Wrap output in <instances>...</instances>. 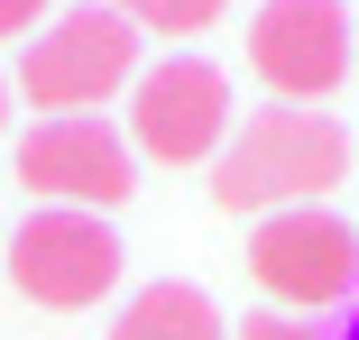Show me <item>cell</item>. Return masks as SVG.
Instances as JSON below:
<instances>
[{"instance_id": "cell-9", "label": "cell", "mask_w": 359, "mask_h": 340, "mask_svg": "<svg viewBox=\"0 0 359 340\" xmlns=\"http://www.w3.org/2000/svg\"><path fill=\"white\" fill-rule=\"evenodd\" d=\"M102 10H120L138 37H194V28H212L231 10V0H102Z\"/></svg>"}, {"instance_id": "cell-7", "label": "cell", "mask_w": 359, "mask_h": 340, "mask_svg": "<svg viewBox=\"0 0 359 340\" xmlns=\"http://www.w3.org/2000/svg\"><path fill=\"white\" fill-rule=\"evenodd\" d=\"M249 276L276 295V304H341L359 285V230L341 212H323V202H304V212H267L258 239H249Z\"/></svg>"}, {"instance_id": "cell-11", "label": "cell", "mask_w": 359, "mask_h": 340, "mask_svg": "<svg viewBox=\"0 0 359 340\" xmlns=\"http://www.w3.org/2000/svg\"><path fill=\"white\" fill-rule=\"evenodd\" d=\"M46 10H55V0H0V37H28Z\"/></svg>"}, {"instance_id": "cell-5", "label": "cell", "mask_w": 359, "mask_h": 340, "mask_svg": "<svg viewBox=\"0 0 359 340\" xmlns=\"http://www.w3.org/2000/svg\"><path fill=\"white\" fill-rule=\"evenodd\" d=\"M10 285L46 313H83L120 285V239L102 212H28L10 230Z\"/></svg>"}, {"instance_id": "cell-1", "label": "cell", "mask_w": 359, "mask_h": 340, "mask_svg": "<svg viewBox=\"0 0 359 340\" xmlns=\"http://www.w3.org/2000/svg\"><path fill=\"white\" fill-rule=\"evenodd\" d=\"M350 166V139L323 120V111H295V101H276V111H249L231 129V148L222 166H212V202L222 212H304V202H323Z\"/></svg>"}, {"instance_id": "cell-4", "label": "cell", "mask_w": 359, "mask_h": 340, "mask_svg": "<svg viewBox=\"0 0 359 340\" xmlns=\"http://www.w3.org/2000/svg\"><path fill=\"white\" fill-rule=\"evenodd\" d=\"M129 148L157 166H203L231 148V83L203 55H166L129 83Z\"/></svg>"}, {"instance_id": "cell-6", "label": "cell", "mask_w": 359, "mask_h": 340, "mask_svg": "<svg viewBox=\"0 0 359 340\" xmlns=\"http://www.w3.org/2000/svg\"><path fill=\"white\" fill-rule=\"evenodd\" d=\"M359 64V37H350V10L341 0H267L249 19V74L276 92V101H323L341 74Z\"/></svg>"}, {"instance_id": "cell-3", "label": "cell", "mask_w": 359, "mask_h": 340, "mask_svg": "<svg viewBox=\"0 0 359 340\" xmlns=\"http://www.w3.org/2000/svg\"><path fill=\"white\" fill-rule=\"evenodd\" d=\"M19 184L46 193V212H120L138 193V148L102 111L93 120H37L19 139Z\"/></svg>"}, {"instance_id": "cell-13", "label": "cell", "mask_w": 359, "mask_h": 340, "mask_svg": "<svg viewBox=\"0 0 359 340\" xmlns=\"http://www.w3.org/2000/svg\"><path fill=\"white\" fill-rule=\"evenodd\" d=\"M341 340H359V313H350V331H341Z\"/></svg>"}, {"instance_id": "cell-10", "label": "cell", "mask_w": 359, "mask_h": 340, "mask_svg": "<svg viewBox=\"0 0 359 340\" xmlns=\"http://www.w3.org/2000/svg\"><path fill=\"white\" fill-rule=\"evenodd\" d=\"M240 340H323V331H304V322H285V313H258V322H240Z\"/></svg>"}, {"instance_id": "cell-2", "label": "cell", "mask_w": 359, "mask_h": 340, "mask_svg": "<svg viewBox=\"0 0 359 340\" xmlns=\"http://www.w3.org/2000/svg\"><path fill=\"white\" fill-rule=\"evenodd\" d=\"M120 83H138V28L102 0H74L55 10L28 46H19V92L46 120H93Z\"/></svg>"}, {"instance_id": "cell-12", "label": "cell", "mask_w": 359, "mask_h": 340, "mask_svg": "<svg viewBox=\"0 0 359 340\" xmlns=\"http://www.w3.org/2000/svg\"><path fill=\"white\" fill-rule=\"evenodd\" d=\"M0 129H10V83H0Z\"/></svg>"}, {"instance_id": "cell-8", "label": "cell", "mask_w": 359, "mask_h": 340, "mask_svg": "<svg viewBox=\"0 0 359 340\" xmlns=\"http://www.w3.org/2000/svg\"><path fill=\"white\" fill-rule=\"evenodd\" d=\"M111 340H231V331H222V313H212V295H203V285L157 276V285H138V295L120 304Z\"/></svg>"}]
</instances>
